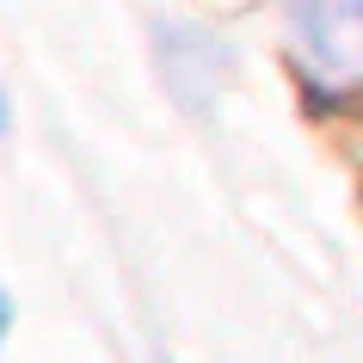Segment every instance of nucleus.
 Here are the masks:
<instances>
[{
  "label": "nucleus",
  "instance_id": "nucleus-1",
  "mask_svg": "<svg viewBox=\"0 0 363 363\" xmlns=\"http://www.w3.org/2000/svg\"><path fill=\"white\" fill-rule=\"evenodd\" d=\"M357 13H363V0H284L289 50L302 62L308 86H320V93H351L357 86V56H363Z\"/></svg>",
  "mask_w": 363,
  "mask_h": 363
},
{
  "label": "nucleus",
  "instance_id": "nucleus-2",
  "mask_svg": "<svg viewBox=\"0 0 363 363\" xmlns=\"http://www.w3.org/2000/svg\"><path fill=\"white\" fill-rule=\"evenodd\" d=\"M6 326H13V302H6V289H0V339H6Z\"/></svg>",
  "mask_w": 363,
  "mask_h": 363
},
{
  "label": "nucleus",
  "instance_id": "nucleus-3",
  "mask_svg": "<svg viewBox=\"0 0 363 363\" xmlns=\"http://www.w3.org/2000/svg\"><path fill=\"white\" fill-rule=\"evenodd\" d=\"M0 130H6V99H0Z\"/></svg>",
  "mask_w": 363,
  "mask_h": 363
}]
</instances>
